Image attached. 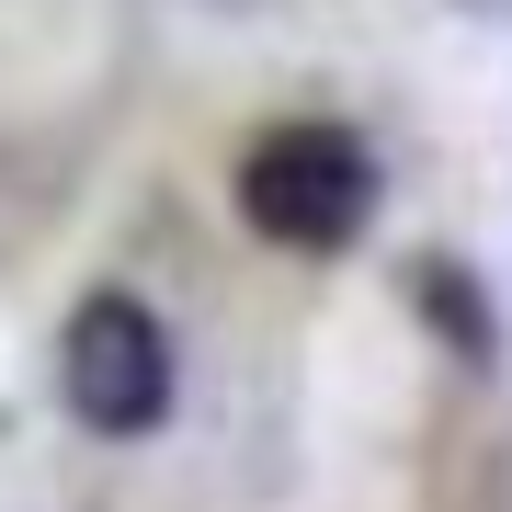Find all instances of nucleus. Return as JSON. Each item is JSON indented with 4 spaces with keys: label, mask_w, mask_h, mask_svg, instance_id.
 Masks as SVG:
<instances>
[{
    "label": "nucleus",
    "mask_w": 512,
    "mask_h": 512,
    "mask_svg": "<svg viewBox=\"0 0 512 512\" xmlns=\"http://www.w3.org/2000/svg\"><path fill=\"white\" fill-rule=\"evenodd\" d=\"M57 387H69V410L92 421L103 444H137L171 421V330L160 308H137L126 285L80 296L69 330H57Z\"/></svg>",
    "instance_id": "nucleus-2"
},
{
    "label": "nucleus",
    "mask_w": 512,
    "mask_h": 512,
    "mask_svg": "<svg viewBox=\"0 0 512 512\" xmlns=\"http://www.w3.org/2000/svg\"><path fill=\"white\" fill-rule=\"evenodd\" d=\"M376 148L353 126H319V114H296V126H262L239 148V217H251L274 251H353V239L376 228Z\"/></svg>",
    "instance_id": "nucleus-1"
},
{
    "label": "nucleus",
    "mask_w": 512,
    "mask_h": 512,
    "mask_svg": "<svg viewBox=\"0 0 512 512\" xmlns=\"http://www.w3.org/2000/svg\"><path fill=\"white\" fill-rule=\"evenodd\" d=\"M410 285H421V308H433V319H444V342H456V353H467V365H490V308H478V285L456 274V262H421V274H410Z\"/></svg>",
    "instance_id": "nucleus-3"
}]
</instances>
